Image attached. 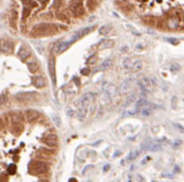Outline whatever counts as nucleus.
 <instances>
[{
  "mask_svg": "<svg viewBox=\"0 0 184 182\" xmlns=\"http://www.w3.org/2000/svg\"><path fill=\"white\" fill-rule=\"evenodd\" d=\"M59 32V26L52 23H39L36 24L32 29V34L34 36H46V35H53Z\"/></svg>",
  "mask_w": 184,
  "mask_h": 182,
  "instance_id": "f257e3e1",
  "label": "nucleus"
},
{
  "mask_svg": "<svg viewBox=\"0 0 184 182\" xmlns=\"http://www.w3.org/2000/svg\"><path fill=\"white\" fill-rule=\"evenodd\" d=\"M28 169L33 175H42L49 170V166L40 161H33L28 164Z\"/></svg>",
  "mask_w": 184,
  "mask_h": 182,
  "instance_id": "f03ea898",
  "label": "nucleus"
},
{
  "mask_svg": "<svg viewBox=\"0 0 184 182\" xmlns=\"http://www.w3.org/2000/svg\"><path fill=\"white\" fill-rule=\"evenodd\" d=\"M77 40L75 36H73L72 38V40H68V41H57V44L53 46V51L55 53H62L64 52L65 50H67L68 48L72 46V44L75 42V41Z\"/></svg>",
  "mask_w": 184,
  "mask_h": 182,
  "instance_id": "7ed1b4c3",
  "label": "nucleus"
},
{
  "mask_svg": "<svg viewBox=\"0 0 184 182\" xmlns=\"http://www.w3.org/2000/svg\"><path fill=\"white\" fill-rule=\"evenodd\" d=\"M38 98V95L36 92H19L14 95V99L17 102H29L35 101Z\"/></svg>",
  "mask_w": 184,
  "mask_h": 182,
  "instance_id": "20e7f679",
  "label": "nucleus"
},
{
  "mask_svg": "<svg viewBox=\"0 0 184 182\" xmlns=\"http://www.w3.org/2000/svg\"><path fill=\"white\" fill-rule=\"evenodd\" d=\"M141 150L143 151H152V152H158L163 150V146L160 145V143L155 141H152V140H147V141L143 142L141 144Z\"/></svg>",
  "mask_w": 184,
  "mask_h": 182,
  "instance_id": "39448f33",
  "label": "nucleus"
},
{
  "mask_svg": "<svg viewBox=\"0 0 184 182\" xmlns=\"http://www.w3.org/2000/svg\"><path fill=\"white\" fill-rule=\"evenodd\" d=\"M139 87H140L141 91L142 92H145V93H147V92H150V91L152 90V82H151V79L148 77H146V76H143V77H141L140 79H139Z\"/></svg>",
  "mask_w": 184,
  "mask_h": 182,
  "instance_id": "423d86ee",
  "label": "nucleus"
},
{
  "mask_svg": "<svg viewBox=\"0 0 184 182\" xmlns=\"http://www.w3.org/2000/svg\"><path fill=\"white\" fill-rule=\"evenodd\" d=\"M70 10L73 12L75 16H82L84 14V4H81L80 1H76L70 6Z\"/></svg>",
  "mask_w": 184,
  "mask_h": 182,
  "instance_id": "0eeeda50",
  "label": "nucleus"
},
{
  "mask_svg": "<svg viewBox=\"0 0 184 182\" xmlns=\"http://www.w3.org/2000/svg\"><path fill=\"white\" fill-rule=\"evenodd\" d=\"M42 142L44 144L50 146V148H55L57 145V137L54 133H49V135H44L42 138Z\"/></svg>",
  "mask_w": 184,
  "mask_h": 182,
  "instance_id": "6e6552de",
  "label": "nucleus"
},
{
  "mask_svg": "<svg viewBox=\"0 0 184 182\" xmlns=\"http://www.w3.org/2000/svg\"><path fill=\"white\" fill-rule=\"evenodd\" d=\"M13 49V44L8 39H0V52L2 53H10Z\"/></svg>",
  "mask_w": 184,
  "mask_h": 182,
  "instance_id": "1a4fd4ad",
  "label": "nucleus"
},
{
  "mask_svg": "<svg viewBox=\"0 0 184 182\" xmlns=\"http://www.w3.org/2000/svg\"><path fill=\"white\" fill-rule=\"evenodd\" d=\"M103 91H105L107 95H110V99L115 98L117 95V88L110 82H104L103 84Z\"/></svg>",
  "mask_w": 184,
  "mask_h": 182,
  "instance_id": "9d476101",
  "label": "nucleus"
},
{
  "mask_svg": "<svg viewBox=\"0 0 184 182\" xmlns=\"http://www.w3.org/2000/svg\"><path fill=\"white\" fill-rule=\"evenodd\" d=\"M19 57L22 61H26L28 57H32V51L26 44H22L19 50Z\"/></svg>",
  "mask_w": 184,
  "mask_h": 182,
  "instance_id": "9b49d317",
  "label": "nucleus"
},
{
  "mask_svg": "<svg viewBox=\"0 0 184 182\" xmlns=\"http://www.w3.org/2000/svg\"><path fill=\"white\" fill-rule=\"evenodd\" d=\"M49 74H50L51 80H52V84L53 86H55V82H57V78H55V61H54V57H50L49 60Z\"/></svg>",
  "mask_w": 184,
  "mask_h": 182,
  "instance_id": "f8f14e48",
  "label": "nucleus"
},
{
  "mask_svg": "<svg viewBox=\"0 0 184 182\" xmlns=\"http://www.w3.org/2000/svg\"><path fill=\"white\" fill-rule=\"evenodd\" d=\"M93 99H94V95L91 93V92H89V93H86V95H84L79 99V103L81 104V106H84L86 108H88L89 105H90L91 101H92Z\"/></svg>",
  "mask_w": 184,
  "mask_h": 182,
  "instance_id": "ddd939ff",
  "label": "nucleus"
},
{
  "mask_svg": "<svg viewBox=\"0 0 184 182\" xmlns=\"http://www.w3.org/2000/svg\"><path fill=\"white\" fill-rule=\"evenodd\" d=\"M32 81H33L34 86L36 88H39V89L44 88L47 86V80H46L42 76H34V77L32 78Z\"/></svg>",
  "mask_w": 184,
  "mask_h": 182,
  "instance_id": "4468645a",
  "label": "nucleus"
},
{
  "mask_svg": "<svg viewBox=\"0 0 184 182\" xmlns=\"http://www.w3.org/2000/svg\"><path fill=\"white\" fill-rule=\"evenodd\" d=\"M40 116V113L36 110H27L25 112V118H26L28 121H34L36 120L37 118Z\"/></svg>",
  "mask_w": 184,
  "mask_h": 182,
  "instance_id": "2eb2a0df",
  "label": "nucleus"
},
{
  "mask_svg": "<svg viewBox=\"0 0 184 182\" xmlns=\"http://www.w3.org/2000/svg\"><path fill=\"white\" fill-rule=\"evenodd\" d=\"M114 41L112 40V39H102V40L99 42L97 44V47L99 49H110L114 46Z\"/></svg>",
  "mask_w": 184,
  "mask_h": 182,
  "instance_id": "dca6fc26",
  "label": "nucleus"
},
{
  "mask_svg": "<svg viewBox=\"0 0 184 182\" xmlns=\"http://www.w3.org/2000/svg\"><path fill=\"white\" fill-rule=\"evenodd\" d=\"M131 87H132V80H131V79H128V80H126L125 82H122V85H121V87H120V91L122 93H127V92L130 91Z\"/></svg>",
  "mask_w": 184,
  "mask_h": 182,
  "instance_id": "f3484780",
  "label": "nucleus"
},
{
  "mask_svg": "<svg viewBox=\"0 0 184 182\" xmlns=\"http://www.w3.org/2000/svg\"><path fill=\"white\" fill-rule=\"evenodd\" d=\"M143 22L146 25H150V26H154L157 24V19L155 16H152V15H147V16L143 17Z\"/></svg>",
  "mask_w": 184,
  "mask_h": 182,
  "instance_id": "a211bd4d",
  "label": "nucleus"
},
{
  "mask_svg": "<svg viewBox=\"0 0 184 182\" xmlns=\"http://www.w3.org/2000/svg\"><path fill=\"white\" fill-rule=\"evenodd\" d=\"M113 65V61L112 60H105L104 62H102V64L97 68V71H104V70H107V68H110V66Z\"/></svg>",
  "mask_w": 184,
  "mask_h": 182,
  "instance_id": "6ab92c4d",
  "label": "nucleus"
},
{
  "mask_svg": "<svg viewBox=\"0 0 184 182\" xmlns=\"http://www.w3.org/2000/svg\"><path fill=\"white\" fill-rule=\"evenodd\" d=\"M133 65H134V62L131 60L130 57H126L122 62V66L125 68H127V70H131V68H133Z\"/></svg>",
  "mask_w": 184,
  "mask_h": 182,
  "instance_id": "aec40b11",
  "label": "nucleus"
},
{
  "mask_svg": "<svg viewBox=\"0 0 184 182\" xmlns=\"http://www.w3.org/2000/svg\"><path fill=\"white\" fill-rule=\"evenodd\" d=\"M27 66H28V70H29V72H30V73H33V74L37 73V72H38V70H39V65L37 64L36 62H29V63L27 64Z\"/></svg>",
  "mask_w": 184,
  "mask_h": 182,
  "instance_id": "412c9836",
  "label": "nucleus"
},
{
  "mask_svg": "<svg viewBox=\"0 0 184 182\" xmlns=\"http://www.w3.org/2000/svg\"><path fill=\"white\" fill-rule=\"evenodd\" d=\"M86 115H87V108L84 107V106H80V107L78 108V118L80 120H84Z\"/></svg>",
  "mask_w": 184,
  "mask_h": 182,
  "instance_id": "4be33fe9",
  "label": "nucleus"
},
{
  "mask_svg": "<svg viewBox=\"0 0 184 182\" xmlns=\"http://www.w3.org/2000/svg\"><path fill=\"white\" fill-rule=\"evenodd\" d=\"M87 7L89 11H94L97 8V2L94 0H87Z\"/></svg>",
  "mask_w": 184,
  "mask_h": 182,
  "instance_id": "5701e85b",
  "label": "nucleus"
},
{
  "mask_svg": "<svg viewBox=\"0 0 184 182\" xmlns=\"http://www.w3.org/2000/svg\"><path fill=\"white\" fill-rule=\"evenodd\" d=\"M110 30H112V27L110 25H105V26H102L100 28V34L101 35H107L110 33Z\"/></svg>",
  "mask_w": 184,
  "mask_h": 182,
  "instance_id": "b1692460",
  "label": "nucleus"
},
{
  "mask_svg": "<svg viewBox=\"0 0 184 182\" xmlns=\"http://www.w3.org/2000/svg\"><path fill=\"white\" fill-rule=\"evenodd\" d=\"M140 154H141V151H133V152H131L130 154L128 155L127 161H134V159L137 158V157L139 155H140Z\"/></svg>",
  "mask_w": 184,
  "mask_h": 182,
  "instance_id": "393cba45",
  "label": "nucleus"
},
{
  "mask_svg": "<svg viewBox=\"0 0 184 182\" xmlns=\"http://www.w3.org/2000/svg\"><path fill=\"white\" fill-rule=\"evenodd\" d=\"M22 115L19 114V113H14L13 115H12V121H13L14 124H20L21 121H22Z\"/></svg>",
  "mask_w": 184,
  "mask_h": 182,
  "instance_id": "a878e982",
  "label": "nucleus"
},
{
  "mask_svg": "<svg viewBox=\"0 0 184 182\" xmlns=\"http://www.w3.org/2000/svg\"><path fill=\"white\" fill-rule=\"evenodd\" d=\"M97 54H92L91 57H88L87 64H88V65H93V64H95V63H97Z\"/></svg>",
  "mask_w": 184,
  "mask_h": 182,
  "instance_id": "bb28decb",
  "label": "nucleus"
},
{
  "mask_svg": "<svg viewBox=\"0 0 184 182\" xmlns=\"http://www.w3.org/2000/svg\"><path fill=\"white\" fill-rule=\"evenodd\" d=\"M170 71L172 72V73H179V72L181 71V65H179L178 63H173V64L170 65Z\"/></svg>",
  "mask_w": 184,
  "mask_h": 182,
  "instance_id": "cd10ccee",
  "label": "nucleus"
},
{
  "mask_svg": "<svg viewBox=\"0 0 184 182\" xmlns=\"http://www.w3.org/2000/svg\"><path fill=\"white\" fill-rule=\"evenodd\" d=\"M122 4V6H120V4H119V8H120V9L124 11V12H126L127 14L129 13L131 10H132V8L130 7V4Z\"/></svg>",
  "mask_w": 184,
  "mask_h": 182,
  "instance_id": "c85d7f7f",
  "label": "nucleus"
},
{
  "mask_svg": "<svg viewBox=\"0 0 184 182\" xmlns=\"http://www.w3.org/2000/svg\"><path fill=\"white\" fill-rule=\"evenodd\" d=\"M23 4H24V7H37V4L36 2H34L33 0H23Z\"/></svg>",
  "mask_w": 184,
  "mask_h": 182,
  "instance_id": "c756f323",
  "label": "nucleus"
},
{
  "mask_svg": "<svg viewBox=\"0 0 184 182\" xmlns=\"http://www.w3.org/2000/svg\"><path fill=\"white\" fill-rule=\"evenodd\" d=\"M23 130V126H22V124H16V126H14L13 128V133H15V135H20V132Z\"/></svg>",
  "mask_w": 184,
  "mask_h": 182,
  "instance_id": "7c9ffc66",
  "label": "nucleus"
},
{
  "mask_svg": "<svg viewBox=\"0 0 184 182\" xmlns=\"http://www.w3.org/2000/svg\"><path fill=\"white\" fill-rule=\"evenodd\" d=\"M16 172V166L14 164H11V165L8 166V173L9 175H14Z\"/></svg>",
  "mask_w": 184,
  "mask_h": 182,
  "instance_id": "2f4dec72",
  "label": "nucleus"
},
{
  "mask_svg": "<svg viewBox=\"0 0 184 182\" xmlns=\"http://www.w3.org/2000/svg\"><path fill=\"white\" fill-rule=\"evenodd\" d=\"M57 17L60 21H62V22H67V21H68V16L66 15V13H62V12H61V13H57Z\"/></svg>",
  "mask_w": 184,
  "mask_h": 182,
  "instance_id": "473e14b6",
  "label": "nucleus"
},
{
  "mask_svg": "<svg viewBox=\"0 0 184 182\" xmlns=\"http://www.w3.org/2000/svg\"><path fill=\"white\" fill-rule=\"evenodd\" d=\"M52 119H53L54 124H55L57 127H61V125H62V121H61V118L59 117L57 115H53V116H52Z\"/></svg>",
  "mask_w": 184,
  "mask_h": 182,
  "instance_id": "72a5a7b5",
  "label": "nucleus"
},
{
  "mask_svg": "<svg viewBox=\"0 0 184 182\" xmlns=\"http://www.w3.org/2000/svg\"><path fill=\"white\" fill-rule=\"evenodd\" d=\"M30 11H32V9H30L29 7H24V9H23V20H25V19L29 15Z\"/></svg>",
  "mask_w": 184,
  "mask_h": 182,
  "instance_id": "f704fd0d",
  "label": "nucleus"
},
{
  "mask_svg": "<svg viewBox=\"0 0 184 182\" xmlns=\"http://www.w3.org/2000/svg\"><path fill=\"white\" fill-rule=\"evenodd\" d=\"M141 68H142V62H140V61H135L134 62V65H133V71H140Z\"/></svg>",
  "mask_w": 184,
  "mask_h": 182,
  "instance_id": "c9c22d12",
  "label": "nucleus"
},
{
  "mask_svg": "<svg viewBox=\"0 0 184 182\" xmlns=\"http://www.w3.org/2000/svg\"><path fill=\"white\" fill-rule=\"evenodd\" d=\"M135 101V95H131L130 97H128L127 101H126V105H129L131 104V103H133V102Z\"/></svg>",
  "mask_w": 184,
  "mask_h": 182,
  "instance_id": "e433bc0d",
  "label": "nucleus"
},
{
  "mask_svg": "<svg viewBox=\"0 0 184 182\" xmlns=\"http://www.w3.org/2000/svg\"><path fill=\"white\" fill-rule=\"evenodd\" d=\"M17 21V12L15 10L12 12V22L14 23V25H15V23H16Z\"/></svg>",
  "mask_w": 184,
  "mask_h": 182,
  "instance_id": "4c0bfd02",
  "label": "nucleus"
},
{
  "mask_svg": "<svg viewBox=\"0 0 184 182\" xmlns=\"http://www.w3.org/2000/svg\"><path fill=\"white\" fill-rule=\"evenodd\" d=\"M0 182H8V176L6 173L0 175Z\"/></svg>",
  "mask_w": 184,
  "mask_h": 182,
  "instance_id": "58836bf2",
  "label": "nucleus"
},
{
  "mask_svg": "<svg viewBox=\"0 0 184 182\" xmlns=\"http://www.w3.org/2000/svg\"><path fill=\"white\" fill-rule=\"evenodd\" d=\"M6 102H7V97H6V95H0V105L4 104Z\"/></svg>",
  "mask_w": 184,
  "mask_h": 182,
  "instance_id": "ea45409f",
  "label": "nucleus"
},
{
  "mask_svg": "<svg viewBox=\"0 0 184 182\" xmlns=\"http://www.w3.org/2000/svg\"><path fill=\"white\" fill-rule=\"evenodd\" d=\"M81 74L84 75V76H87V75L90 74V70H89V68H88V67L82 68V70H81Z\"/></svg>",
  "mask_w": 184,
  "mask_h": 182,
  "instance_id": "a19ab883",
  "label": "nucleus"
},
{
  "mask_svg": "<svg viewBox=\"0 0 184 182\" xmlns=\"http://www.w3.org/2000/svg\"><path fill=\"white\" fill-rule=\"evenodd\" d=\"M182 144V141L181 140H177V141H174L173 143V148H178V146H180Z\"/></svg>",
  "mask_w": 184,
  "mask_h": 182,
  "instance_id": "79ce46f5",
  "label": "nucleus"
},
{
  "mask_svg": "<svg viewBox=\"0 0 184 182\" xmlns=\"http://www.w3.org/2000/svg\"><path fill=\"white\" fill-rule=\"evenodd\" d=\"M62 1H63V0H55V1H54V7L55 8L60 7L61 4H62Z\"/></svg>",
  "mask_w": 184,
  "mask_h": 182,
  "instance_id": "37998d69",
  "label": "nucleus"
},
{
  "mask_svg": "<svg viewBox=\"0 0 184 182\" xmlns=\"http://www.w3.org/2000/svg\"><path fill=\"white\" fill-rule=\"evenodd\" d=\"M174 127H175L177 129H179L181 132H184V128L183 127H181V125H179V124H174Z\"/></svg>",
  "mask_w": 184,
  "mask_h": 182,
  "instance_id": "c03bdc74",
  "label": "nucleus"
},
{
  "mask_svg": "<svg viewBox=\"0 0 184 182\" xmlns=\"http://www.w3.org/2000/svg\"><path fill=\"white\" fill-rule=\"evenodd\" d=\"M172 39H173V38H169V39H168V41H169V42H171L172 44H179V40H172Z\"/></svg>",
  "mask_w": 184,
  "mask_h": 182,
  "instance_id": "a18cd8bd",
  "label": "nucleus"
},
{
  "mask_svg": "<svg viewBox=\"0 0 184 182\" xmlns=\"http://www.w3.org/2000/svg\"><path fill=\"white\" fill-rule=\"evenodd\" d=\"M73 79L75 81H76V86H80V80H79V79H78L77 77H74Z\"/></svg>",
  "mask_w": 184,
  "mask_h": 182,
  "instance_id": "49530a36",
  "label": "nucleus"
},
{
  "mask_svg": "<svg viewBox=\"0 0 184 182\" xmlns=\"http://www.w3.org/2000/svg\"><path fill=\"white\" fill-rule=\"evenodd\" d=\"M110 165H105V166H104V168H103L104 172L108 171V170H110Z\"/></svg>",
  "mask_w": 184,
  "mask_h": 182,
  "instance_id": "de8ad7c7",
  "label": "nucleus"
},
{
  "mask_svg": "<svg viewBox=\"0 0 184 182\" xmlns=\"http://www.w3.org/2000/svg\"><path fill=\"white\" fill-rule=\"evenodd\" d=\"M4 121L2 120V118L0 117V129L4 128Z\"/></svg>",
  "mask_w": 184,
  "mask_h": 182,
  "instance_id": "09e8293b",
  "label": "nucleus"
},
{
  "mask_svg": "<svg viewBox=\"0 0 184 182\" xmlns=\"http://www.w3.org/2000/svg\"><path fill=\"white\" fill-rule=\"evenodd\" d=\"M73 114H74L73 110H70V108H68V110H67V115H69V116H73Z\"/></svg>",
  "mask_w": 184,
  "mask_h": 182,
  "instance_id": "8fccbe9b",
  "label": "nucleus"
},
{
  "mask_svg": "<svg viewBox=\"0 0 184 182\" xmlns=\"http://www.w3.org/2000/svg\"><path fill=\"white\" fill-rule=\"evenodd\" d=\"M174 171H175V172H180L181 171L180 167H179V166H174Z\"/></svg>",
  "mask_w": 184,
  "mask_h": 182,
  "instance_id": "3c124183",
  "label": "nucleus"
},
{
  "mask_svg": "<svg viewBox=\"0 0 184 182\" xmlns=\"http://www.w3.org/2000/svg\"><path fill=\"white\" fill-rule=\"evenodd\" d=\"M39 2H41L42 4H48L49 2V0H38Z\"/></svg>",
  "mask_w": 184,
  "mask_h": 182,
  "instance_id": "603ef678",
  "label": "nucleus"
},
{
  "mask_svg": "<svg viewBox=\"0 0 184 182\" xmlns=\"http://www.w3.org/2000/svg\"><path fill=\"white\" fill-rule=\"evenodd\" d=\"M68 182H77V180H76L75 178H70L69 181H68Z\"/></svg>",
  "mask_w": 184,
  "mask_h": 182,
  "instance_id": "864d4df0",
  "label": "nucleus"
},
{
  "mask_svg": "<svg viewBox=\"0 0 184 182\" xmlns=\"http://www.w3.org/2000/svg\"><path fill=\"white\" fill-rule=\"evenodd\" d=\"M118 155H120V152H118V153H116L114 155V157H116V156H118Z\"/></svg>",
  "mask_w": 184,
  "mask_h": 182,
  "instance_id": "5fc2aeb1",
  "label": "nucleus"
}]
</instances>
